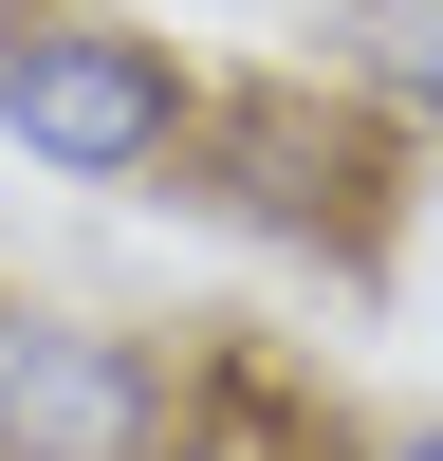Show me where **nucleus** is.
I'll list each match as a JSON object with an SVG mask.
<instances>
[{
  "mask_svg": "<svg viewBox=\"0 0 443 461\" xmlns=\"http://www.w3.org/2000/svg\"><path fill=\"white\" fill-rule=\"evenodd\" d=\"M314 74H332L388 148L443 130V0H332V56H314Z\"/></svg>",
  "mask_w": 443,
  "mask_h": 461,
  "instance_id": "nucleus-4",
  "label": "nucleus"
},
{
  "mask_svg": "<svg viewBox=\"0 0 443 461\" xmlns=\"http://www.w3.org/2000/svg\"><path fill=\"white\" fill-rule=\"evenodd\" d=\"M19 19H37V0H0V37H19Z\"/></svg>",
  "mask_w": 443,
  "mask_h": 461,
  "instance_id": "nucleus-6",
  "label": "nucleus"
},
{
  "mask_svg": "<svg viewBox=\"0 0 443 461\" xmlns=\"http://www.w3.org/2000/svg\"><path fill=\"white\" fill-rule=\"evenodd\" d=\"M203 148V56L167 19H111V0H37L0 37V167L93 185V203H148Z\"/></svg>",
  "mask_w": 443,
  "mask_h": 461,
  "instance_id": "nucleus-1",
  "label": "nucleus"
},
{
  "mask_svg": "<svg viewBox=\"0 0 443 461\" xmlns=\"http://www.w3.org/2000/svg\"><path fill=\"white\" fill-rule=\"evenodd\" d=\"M185 203L258 221V240H295V258H369L388 240V130H369L332 74H240V93H203Z\"/></svg>",
  "mask_w": 443,
  "mask_h": 461,
  "instance_id": "nucleus-2",
  "label": "nucleus"
},
{
  "mask_svg": "<svg viewBox=\"0 0 443 461\" xmlns=\"http://www.w3.org/2000/svg\"><path fill=\"white\" fill-rule=\"evenodd\" d=\"M203 443V369L130 314L0 277V461H185Z\"/></svg>",
  "mask_w": 443,
  "mask_h": 461,
  "instance_id": "nucleus-3",
  "label": "nucleus"
},
{
  "mask_svg": "<svg viewBox=\"0 0 443 461\" xmlns=\"http://www.w3.org/2000/svg\"><path fill=\"white\" fill-rule=\"evenodd\" d=\"M332 461H443V425H351Z\"/></svg>",
  "mask_w": 443,
  "mask_h": 461,
  "instance_id": "nucleus-5",
  "label": "nucleus"
}]
</instances>
